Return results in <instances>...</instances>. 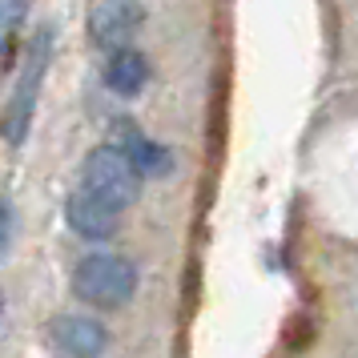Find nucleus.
<instances>
[{
  "mask_svg": "<svg viewBox=\"0 0 358 358\" xmlns=\"http://www.w3.org/2000/svg\"><path fill=\"white\" fill-rule=\"evenodd\" d=\"M137 290V266L121 254H89L73 270V294L97 310L125 306Z\"/></svg>",
  "mask_w": 358,
  "mask_h": 358,
  "instance_id": "1",
  "label": "nucleus"
},
{
  "mask_svg": "<svg viewBox=\"0 0 358 358\" xmlns=\"http://www.w3.org/2000/svg\"><path fill=\"white\" fill-rule=\"evenodd\" d=\"M141 169L121 145H97L81 165V185L101 201H109L113 210H129L141 197Z\"/></svg>",
  "mask_w": 358,
  "mask_h": 358,
  "instance_id": "2",
  "label": "nucleus"
},
{
  "mask_svg": "<svg viewBox=\"0 0 358 358\" xmlns=\"http://www.w3.org/2000/svg\"><path fill=\"white\" fill-rule=\"evenodd\" d=\"M49 57H52V29L41 24L33 36V45H29V65L20 73L17 89H13V101H8V113H4V137H8V145H20L29 125H33L36 93H41V81H45Z\"/></svg>",
  "mask_w": 358,
  "mask_h": 358,
  "instance_id": "3",
  "label": "nucleus"
},
{
  "mask_svg": "<svg viewBox=\"0 0 358 358\" xmlns=\"http://www.w3.org/2000/svg\"><path fill=\"white\" fill-rule=\"evenodd\" d=\"M141 20H145L141 0H97L93 13H89V36L105 52L129 49L137 29H141Z\"/></svg>",
  "mask_w": 358,
  "mask_h": 358,
  "instance_id": "4",
  "label": "nucleus"
},
{
  "mask_svg": "<svg viewBox=\"0 0 358 358\" xmlns=\"http://www.w3.org/2000/svg\"><path fill=\"white\" fill-rule=\"evenodd\" d=\"M49 338L65 358H101L109 346V330L89 314H57L49 322Z\"/></svg>",
  "mask_w": 358,
  "mask_h": 358,
  "instance_id": "5",
  "label": "nucleus"
},
{
  "mask_svg": "<svg viewBox=\"0 0 358 358\" xmlns=\"http://www.w3.org/2000/svg\"><path fill=\"white\" fill-rule=\"evenodd\" d=\"M117 217H121V210H113L109 201H101L97 194H89V189H73L65 201V222L69 229L77 234V238H85V242H109L117 234Z\"/></svg>",
  "mask_w": 358,
  "mask_h": 358,
  "instance_id": "6",
  "label": "nucleus"
},
{
  "mask_svg": "<svg viewBox=\"0 0 358 358\" xmlns=\"http://www.w3.org/2000/svg\"><path fill=\"white\" fill-rule=\"evenodd\" d=\"M105 85L117 97H137L149 85V61L137 49H117L105 61Z\"/></svg>",
  "mask_w": 358,
  "mask_h": 358,
  "instance_id": "7",
  "label": "nucleus"
},
{
  "mask_svg": "<svg viewBox=\"0 0 358 358\" xmlns=\"http://www.w3.org/2000/svg\"><path fill=\"white\" fill-rule=\"evenodd\" d=\"M117 145L137 162L141 173H165V169H169V153H165L157 141H149L145 133L137 129V125H129V121H121V129H117Z\"/></svg>",
  "mask_w": 358,
  "mask_h": 358,
  "instance_id": "8",
  "label": "nucleus"
}]
</instances>
